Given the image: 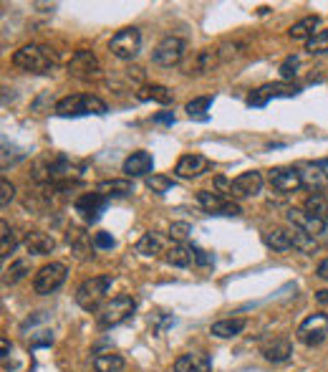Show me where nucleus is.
<instances>
[{
  "label": "nucleus",
  "mask_w": 328,
  "mask_h": 372,
  "mask_svg": "<svg viewBox=\"0 0 328 372\" xmlns=\"http://www.w3.org/2000/svg\"><path fill=\"white\" fill-rule=\"evenodd\" d=\"M134 312H137V301L131 299L129 294H121V296L112 299L104 309H101V314H98V327L109 329V327L124 324L126 319L134 317Z\"/></svg>",
  "instance_id": "obj_4"
},
{
  "label": "nucleus",
  "mask_w": 328,
  "mask_h": 372,
  "mask_svg": "<svg viewBox=\"0 0 328 372\" xmlns=\"http://www.w3.org/2000/svg\"><path fill=\"white\" fill-rule=\"evenodd\" d=\"M243 329H245V319H220V322L212 324L210 332L220 339H232L243 332Z\"/></svg>",
  "instance_id": "obj_27"
},
{
  "label": "nucleus",
  "mask_w": 328,
  "mask_h": 372,
  "mask_svg": "<svg viewBox=\"0 0 328 372\" xmlns=\"http://www.w3.org/2000/svg\"><path fill=\"white\" fill-rule=\"evenodd\" d=\"M298 170H301L303 187H308L313 195H328V173L321 162H306Z\"/></svg>",
  "instance_id": "obj_11"
},
{
  "label": "nucleus",
  "mask_w": 328,
  "mask_h": 372,
  "mask_svg": "<svg viewBox=\"0 0 328 372\" xmlns=\"http://www.w3.org/2000/svg\"><path fill=\"white\" fill-rule=\"evenodd\" d=\"M59 64V53L43 43H26L13 53V66L28 73H48Z\"/></svg>",
  "instance_id": "obj_1"
},
{
  "label": "nucleus",
  "mask_w": 328,
  "mask_h": 372,
  "mask_svg": "<svg viewBox=\"0 0 328 372\" xmlns=\"http://www.w3.org/2000/svg\"><path fill=\"white\" fill-rule=\"evenodd\" d=\"M164 261L170 266H177V269H187L195 261V251L187 243H174V246H170L164 251Z\"/></svg>",
  "instance_id": "obj_21"
},
{
  "label": "nucleus",
  "mask_w": 328,
  "mask_h": 372,
  "mask_svg": "<svg viewBox=\"0 0 328 372\" xmlns=\"http://www.w3.org/2000/svg\"><path fill=\"white\" fill-rule=\"evenodd\" d=\"M268 180L278 193H293V190L303 187L301 170L298 167H273L268 173Z\"/></svg>",
  "instance_id": "obj_15"
},
{
  "label": "nucleus",
  "mask_w": 328,
  "mask_h": 372,
  "mask_svg": "<svg viewBox=\"0 0 328 372\" xmlns=\"http://www.w3.org/2000/svg\"><path fill=\"white\" fill-rule=\"evenodd\" d=\"M124 367V357L119 352H98L94 357V370L96 372H119Z\"/></svg>",
  "instance_id": "obj_29"
},
{
  "label": "nucleus",
  "mask_w": 328,
  "mask_h": 372,
  "mask_svg": "<svg viewBox=\"0 0 328 372\" xmlns=\"http://www.w3.org/2000/svg\"><path fill=\"white\" fill-rule=\"evenodd\" d=\"M154 122H157V124H174V114H172V112H159L157 117H154Z\"/></svg>",
  "instance_id": "obj_42"
},
{
  "label": "nucleus",
  "mask_w": 328,
  "mask_h": 372,
  "mask_svg": "<svg viewBox=\"0 0 328 372\" xmlns=\"http://www.w3.org/2000/svg\"><path fill=\"white\" fill-rule=\"evenodd\" d=\"M8 352H10V342L3 337V359H8Z\"/></svg>",
  "instance_id": "obj_46"
},
{
  "label": "nucleus",
  "mask_w": 328,
  "mask_h": 372,
  "mask_svg": "<svg viewBox=\"0 0 328 372\" xmlns=\"http://www.w3.org/2000/svg\"><path fill=\"white\" fill-rule=\"evenodd\" d=\"M137 253H142V256H159V253H164V236L154 231L144 233L137 241Z\"/></svg>",
  "instance_id": "obj_25"
},
{
  "label": "nucleus",
  "mask_w": 328,
  "mask_h": 372,
  "mask_svg": "<svg viewBox=\"0 0 328 372\" xmlns=\"http://www.w3.org/2000/svg\"><path fill=\"white\" fill-rule=\"evenodd\" d=\"M318 279H323V281H328V259H323L321 264H318Z\"/></svg>",
  "instance_id": "obj_43"
},
{
  "label": "nucleus",
  "mask_w": 328,
  "mask_h": 372,
  "mask_svg": "<svg viewBox=\"0 0 328 372\" xmlns=\"http://www.w3.org/2000/svg\"><path fill=\"white\" fill-rule=\"evenodd\" d=\"M210 159L204 157V155H182V157L177 159V165H174V173H177V178H200L202 173H207L210 170Z\"/></svg>",
  "instance_id": "obj_17"
},
{
  "label": "nucleus",
  "mask_w": 328,
  "mask_h": 372,
  "mask_svg": "<svg viewBox=\"0 0 328 372\" xmlns=\"http://www.w3.org/2000/svg\"><path fill=\"white\" fill-rule=\"evenodd\" d=\"M106 206H109V198H104L101 193H84L76 198L73 210L79 213L86 223H96L101 218V213L106 210Z\"/></svg>",
  "instance_id": "obj_10"
},
{
  "label": "nucleus",
  "mask_w": 328,
  "mask_h": 372,
  "mask_svg": "<svg viewBox=\"0 0 328 372\" xmlns=\"http://www.w3.org/2000/svg\"><path fill=\"white\" fill-rule=\"evenodd\" d=\"M295 337L301 339L306 347H318L328 337V314L318 312L306 317L295 329Z\"/></svg>",
  "instance_id": "obj_5"
},
{
  "label": "nucleus",
  "mask_w": 328,
  "mask_h": 372,
  "mask_svg": "<svg viewBox=\"0 0 328 372\" xmlns=\"http://www.w3.org/2000/svg\"><path fill=\"white\" fill-rule=\"evenodd\" d=\"M301 92V87L288 84V81H278V84H262L260 89L248 96V106H265L270 99H278V96H295Z\"/></svg>",
  "instance_id": "obj_9"
},
{
  "label": "nucleus",
  "mask_w": 328,
  "mask_h": 372,
  "mask_svg": "<svg viewBox=\"0 0 328 372\" xmlns=\"http://www.w3.org/2000/svg\"><path fill=\"white\" fill-rule=\"evenodd\" d=\"M96 193H101L104 198H126L134 193V183L129 180H104L96 185Z\"/></svg>",
  "instance_id": "obj_23"
},
{
  "label": "nucleus",
  "mask_w": 328,
  "mask_h": 372,
  "mask_svg": "<svg viewBox=\"0 0 328 372\" xmlns=\"http://www.w3.org/2000/svg\"><path fill=\"white\" fill-rule=\"evenodd\" d=\"M192 251H195V261L200 266H210L212 264V256H207V251H202V248L192 246Z\"/></svg>",
  "instance_id": "obj_41"
},
{
  "label": "nucleus",
  "mask_w": 328,
  "mask_h": 372,
  "mask_svg": "<svg viewBox=\"0 0 328 372\" xmlns=\"http://www.w3.org/2000/svg\"><path fill=\"white\" fill-rule=\"evenodd\" d=\"M265 246L273 248V251H288L293 248V231H283V228H276V231H268L262 236Z\"/></svg>",
  "instance_id": "obj_28"
},
{
  "label": "nucleus",
  "mask_w": 328,
  "mask_h": 372,
  "mask_svg": "<svg viewBox=\"0 0 328 372\" xmlns=\"http://www.w3.org/2000/svg\"><path fill=\"white\" fill-rule=\"evenodd\" d=\"M170 233H172V238H177V243H182V241L192 233V226L190 223H172Z\"/></svg>",
  "instance_id": "obj_39"
},
{
  "label": "nucleus",
  "mask_w": 328,
  "mask_h": 372,
  "mask_svg": "<svg viewBox=\"0 0 328 372\" xmlns=\"http://www.w3.org/2000/svg\"><path fill=\"white\" fill-rule=\"evenodd\" d=\"M172 178H167V175H149L147 178V187H149L151 193H159V195H164V193H170L172 190Z\"/></svg>",
  "instance_id": "obj_34"
},
{
  "label": "nucleus",
  "mask_w": 328,
  "mask_h": 372,
  "mask_svg": "<svg viewBox=\"0 0 328 372\" xmlns=\"http://www.w3.org/2000/svg\"><path fill=\"white\" fill-rule=\"evenodd\" d=\"M321 165H328V162H321Z\"/></svg>",
  "instance_id": "obj_47"
},
{
  "label": "nucleus",
  "mask_w": 328,
  "mask_h": 372,
  "mask_svg": "<svg viewBox=\"0 0 328 372\" xmlns=\"http://www.w3.org/2000/svg\"><path fill=\"white\" fill-rule=\"evenodd\" d=\"M68 73L71 76H76V79H94V76H98V59L94 56V51H76L71 56V61H68Z\"/></svg>",
  "instance_id": "obj_14"
},
{
  "label": "nucleus",
  "mask_w": 328,
  "mask_h": 372,
  "mask_svg": "<svg viewBox=\"0 0 328 372\" xmlns=\"http://www.w3.org/2000/svg\"><path fill=\"white\" fill-rule=\"evenodd\" d=\"M66 273H68V269H66L64 264H46L43 269H38V273H36V279H33V289H36V294H40V296H48V294H53L56 289H61L66 281Z\"/></svg>",
  "instance_id": "obj_6"
},
{
  "label": "nucleus",
  "mask_w": 328,
  "mask_h": 372,
  "mask_svg": "<svg viewBox=\"0 0 328 372\" xmlns=\"http://www.w3.org/2000/svg\"><path fill=\"white\" fill-rule=\"evenodd\" d=\"M298 64H301V59H298V56H288V59L283 61L281 69H278V71H281V79H283V81L293 79V76H295V69H298Z\"/></svg>",
  "instance_id": "obj_37"
},
{
  "label": "nucleus",
  "mask_w": 328,
  "mask_h": 372,
  "mask_svg": "<svg viewBox=\"0 0 328 372\" xmlns=\"http://www.w3.org/2000/svg\"><path fill=\"white\" fill-rule=\"evenodd\" d=\"M154 170V157L144 150H139V152H131L129 157L124 159V165H121V173L126 178H149V173Z\"/></svg>",
  "instance_id": "obj_16"
},
{
  "label": "nucleus",
  "mask_w": 328,
  "mask_h": 372,
  "mask_svg": "<svg viewBox=\"0 0 328 372\" xmlns=\"http://www.w3.org/2000/svg\"><path fill=\"white\" fill-rule=\"evenodd\" d=\"M51 342H53L51 334H46V337H33V347H46V345H51Z\"/></svg>",
  "instance_id": "obj_44"
},
{
  "label": "nucleus",
  "mask_w": 328,
  "mask_h": 372,
  "mask_svg": "<svg viewBox=\"0 0 328 372\" xmlns=\"http://www.w3.org/2000/svg\"><path fill=\"white\" fill-rule=\"evenodd\" d=\"M139 48H142V36H139L137 28H121L112 38V43H109V51L121 61L137 59Z\"/></svg>",
  "instance_id": "obj_7"
},
{
  "label": "nucleus",
  "mask_w": 328,
  "mask_h": 372,
  "mask_svg": "<svg viewBox=\"0 0 328 372\" xmlns=\"http://www.w3.org/2000/svg\"><path fill=\"white\" fill-rule=\"evenodd\" d=\"M260 352L268 362H285L293 355V345L288 337H270L262 342Z\"/></svg>",
  "instance_id": "obj_19"
},
{
  "label": "nucleus",
  "mask_w": 328,
  "mask_h": 372,
  "mask_svg": "<svg viewBox=\"0 0 328 372\" xmlns=\"http://www.w3.org/2000/svg\"><path fill=\"white\" fill-rule=\"evenodd\" d=\"M212 359L204 352H187L174 359V372H210Z\"/></svg>",
  "instance_id": "obj_20"
},
{
  "label": "nucleus",
  "mask_w": 328,
  "mask_h": 372,
  "mask_svg": "<svg viewBox=\"0 0 328 372\" xmlns=\"http://www.w3.org/2000/svg\"><path fill=\"white\" fill-rule=\"evenodd\" d=\"M28 269H31V266H28L26 259L15 261V264H10V269L6 271V279L3 281H6V284H18V281L28 273Z\"/></svg>",
  "instance_id": "obj_35"
},
{
  "label": "nucleus",
  "mask_w": 328,
  "mask_h": 372,
  "mask_svg": "<svg viewBox=\"0 0 328 372\" xmlns=\"http://www.w3.org/2000/svg\"><path fill=\"white\" fill-rule=\"evenodd\" d=\"M139 99H144V101H157V104H172V92L167 87H162V84H151V87H144V89H139L137 94Z\"/></svg>",
  "instance_id": "obj_30"
},
{
  "label": "nucleus",
  "mask_w": 328,
  "mask_h": 372,
  "mask_svg": "<svg viewBox=\"0 0 328 372\" xmlns=\"http://www.w3.org/2000/svg\"><path fill=\"white\" fill-rule=\"evenodd\" d=\"M262 190V175L255 173V170H250V173L237 175L232 180V190L230 195L232 198H250V195H258Z\"/></svg>",
  "instance_id": "obj_18"
},
{
  "label": "nucleus",
  "mask_w": 328,
  "mask_h": 372,
  "mask_svg": "<svg viewBox=\"0 0 328 372\" xmlns=\"http://www.w3.org/2000/svg\"><path fill=\"white\" fill-rule=\"evenodd\" d=\"M306 51L315 53V56L328 53V31H318L315 36H311V38L306 41Z\"/></svg>",
  "instance_id": "obj_32"
},
{
  "label": "nucleus",
  "mask_w": 328,
  "mask_h": 372,
  "mask_svg": "<svg viewBox=\"0 0 328 372\" xmlns=\"http://www.w3.org/2000/svg\"><path fill=\"white\" fill-rule=\"evenodd\" d=\"M0 238H3V246H0V253H3V259L6 256H10V253L15 251V246H18V241H15V236H13V231H10V226H8L6 220L0 223Z\"/></svg>",
  "instance_id": "obj_33"
},
{
  "label": "nucleus",
  "mask_w": 328,
  "mask_h": 372,
  "mask_svg": "<svg viewBox=\"0 0 328 372\" xmlns=\"http://www.w3.org/2000/svg\"><path fill=\"white\" fill-rule=\"evenodd\" d=\"M0 190H3V193H0V206L6 208L8 203H10V200H13V195H15V187H13V183H8L6 178L0 180Z\"/></svg>",
  "instance_id": "obj_40"
},
{
  "label": "nucleus",
  "mask_w": 328,
  "mask_h": 372,
  "mask_svg": "<svg viewBox=\"0 0 328 372\" xmlns=\"http://www.w3.org/2000/svg\"><path fill=\"white\" fill-rule=\"evenodd\" d=\"M315 299L321 301V304H328V289H323V292L315 294Z\"/></svg>",
  "instance_id": "obj_45"
},
{
  "label": "nucleus",
  "mask_w": 328,
  "mask_h": 372,
  "mask_svg": "<svg viewBox=\"0 0 328 372\" xmlns=\"http://www.w3.org/2000/svg\"><path fill=\"white\" fill-rule=\"evenodd\" d=\"M217 61H223V56H220L217 48H202V51H197L195 61H192V66L187 73H207V71H212V66H215Z\"/></svg>",
  "instance_id": "obj_24"
},
{
  "label": "nucleus",
  "mask_w": 328,
  "mask_h": 372,
  "mask_svg": "<svg viewBox=\"0 0 328 372\" xmlns=\"http://www.w3.org/2000/svg\"><path fill=\"white\" fill-rule=\"evenodd\" d=\"M318 23H321V18H318V15H306V18H301L298 23H293V26H290L288 36H290V38H295V41H303V38L308 41L311 36L318 34V31H315V28H318Z\"/></svg>",
  "instance_id": "obj_26"
},
{
  "label": "nucleus",
  "mask_w": 328,
  "mask_h": 372,
  "mask_svg": "<svg viewBox=\"0 0 328 372\" xmlns=\"http://www.w3.org/2000/svg\"><path fill=\"white\" fill-rule=\"evenodd\" d=\"M112 284H114V279L109 273L86 279L84 284L76 289V304H79L84 312H96L98 306H101V301L106 299V294H109Z\"/></svg>",
  "instance_id": "obj_3"
},
{
  "label": "nucleus",
  "mask_w": 328,
  "mask_h": 372,
  "mask_svg": "<svg viewBox=\"0 0 328 372\" xmlns=\"http://www.w3.org/2000/svg\"><path fill=\"white\" fill-rule=\"evenodd\" d=\"M53 112L59 117H86V114H106L109 106L104 99H98L94 94H71V96H64V99L56 101Z\"/></svg>",
  "instance_id": "obj_2"
},
{
  "label": "nucleus",
  "mask_w": 328,
  "mask_h": 372,
  "mask_svg": "<svg viewBox=\"0 0 328 372\" xmlns=\"http://www.w3.org/2000/svg\"><path fill=\"white\" fill-rule=\"evenodd\" d=\"M184 56V41L179 36H167L157 43V48L151 51V59L159 66H177Z\"/></svg>",
  "instance_id": "obj_8"
},
{
  "label": "nucleus",
  "mask_w": 328,
  "mask_h": 372,
  "mask_svg": "<svg viewBox=\"0 0 328 372\" xmlns=\"http://www.w3.org/2000/svg\"><path fill=\"white\" fill-rule=\"evenodd\" d=\"M210 106H212V96H197V99H192L190 104H187V114H190L192 120L204 122V120H207Z\"/></svg>",
  "instance_id": "obj_31"
},
{
  "label": "nucleus",
  "mask_w": 328,
  "mask_h": 372,
  "mask_svg": "<svg viewBox=\"0 0 328 372\" xmlns=\"http://www.w3.org/2000/svg\"><path fill=\"white\" fill-rule=\"evenodd\" d=\"M197 203H200L207 213H212V215H240V213H243L237 203L228 200L225 195L207 193V190H200V193H197Z\"/></svg>",
  "instance_id": "obj_12"
},
{
  "label": "nucleus",
  "mask_w": 328,
  "mask_h": 372,
  "mask_svg": "<svg viewBox=\"0 0 328 372\" xmlns=\"http://www.w3.org/2000/svg\"><path fill=\"white\" fill-rule=\"evenodd\" d=\"M26 248L33 256H43V253H51L53 248H56V241H53V236H48V233L31 231L26 236Z\"/></svg>",
  "instance_id": "obj_22"
},
{
  "label": "nucleus",
  "mask_w": 328,
  "mask_h": 372,
  "mask_svg": "<svg viewBox=\"0 0 328 372\" xmlns=\"http://www.w3.org/2000/svg\"><path fill=\"white\" fill-rule=\"evenodd\" d=\"M288 220L293 223L295 231H303L308 233V236H321L323 231H326V220L318 218V215H313V213H308L306 208H290L288 210Z\"/></svg>",
  "instance_id": "obj_13"
},
{
  "label": "nucleus",
  "mask_w": 328,
  "mask_h": 372,
  "mask_svg": "<svg viewBox=\"0 0 328 372\" xmlns=\"http://www.w3.org/2000/svg\"><path fill=\"white\" fill-rule=\"evenodd\" d=\"M293 248H298V251H303V253H313L315 251L313 236H308V233H303V231H293Z\"/></svg>",
  "instance_id": "obj_36"
},
{
  "label": "nucleus",
  "mask_w": 328,
  "mask_h": 372,
  "mask_svg": "<svg viewBox=\"0 0 328 372\" xmlns=\"http://www.w3.org/2000/svg\"><path fill=\"white\" fill-rule=\"evenodd\" d=\"M94 246L101 248V251H109V248L117 246V241H114L112 233H96V236H94Z\"/></svg>",
  "instance_id": "obj_38"
}]
</instances>
